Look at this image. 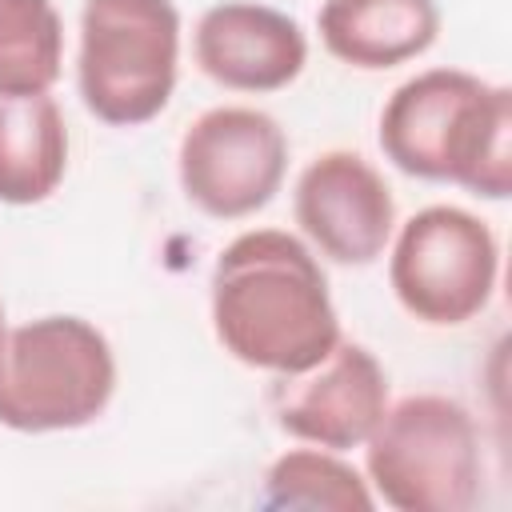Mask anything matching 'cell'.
Wrapping results in <instances>:
<instances>
[{"label":"cell","instance_id":"obj_1","mask_svg":"<svg viewBox=\"0 0 512 512\" xmlns=\"http://www.w3.org/2000/svg\"><path fill=\"white\" fill-rule=\"evenodd\" d=\"M212 332L232 360L272 376L324 360L340 340V316L312 248L284 228L228 240L212 268Z\"/></svg>","mask_w":512,"mask_h":512},{"label":"cell","instance_id":"obj_2","mask_svg":"<svg viewBox=\"0 0 512 512\" xmlns=\"http://www.w3.org/2000/svg\"><path fill=\"white\" fill-rule=\"evenodd\" d=\"M380 148L404 176L504 200L512 192V92L464 68L416 72L380 112Z\"/></svg>","mask_w":512,"mask_h":512},{"label":"cell","instance_id":"obj_3","mask_svg":"<svg viewBox=\"0 0 512 512\" xmlns=\"http://www.w3.org/2000/svg\"><path fill=\"white\" fill-rule=\"evenodd\" d=\"M364 472L396 512H468L484 480L472 412L440 392L388 404L364 440Z\"/></svg>","mask_w":512,"mask_h":512},{"label":"cell","instance_id":"obj_4","mask_svg":"<svg viewBox=\"0 0 512 512\" xmlns=\"http://www.w3.org/2000/svg\"><path fill=\"white\" fill-rule=\"evenodd\" d=\"M116 392L108 336L84 316H40L0 340V424L12 432H72Z\"/></svg>","mask_w":512,"mask_h":512},{"label":"cell","instance_id":"obj_5","mask_svg":"<svg viewBox=\"0 0 512 512\" xmlns=\"http://www.w3.org/2000/svg\"><path fill=\"white\" fill-rule=\"evenodd\" d=\"M180 72V12L172 0H84L76 84L84 108L136 128L156 120Z\"/></svg>","mask_w":512,"mask_h":512},{"label":"cell","instance_id":"obj_6","mask_svg":"<svg viewBox=\"0 0 512 512\" xmlns=\"http://www.w3.org/2000/svg\"><path fill=\"white\" fill-rule=\"evenodd\" d=\"M496 276L500 244L492 228L456 204L420 208L392 240L388 284L400 308L432 328L476 320L496 292Z\"/></svg>","mask_w":512,"mask_h":512},{"label":"cell","instance_id":"obj_7","mask_svg":"<svg viewBox=\"0 0 512 512\" xmlns=\"http://www.w3.org/2000/svg\"><path fill=\"white\" fill-rule=\"evenodd\" d=\"M184 196L212 220H244L272 204L288 172L284 128L248 104L200 112L176 152Z\"/></svg>","mask_w":512,"mask_h":512},{"label":"cell","instance_id":"obj_8","mask_svg":"<svg viewBox=\"0 0 512 512\" xmlns=\"http://www.w3.org/2000/svg\"><path fill=\"white\" fill-rule=\"evenodd\" d=\"M268 404L280 432L304 444L328 452L364 448L388 408V372L364 344L340 336L336 348L312 368L276 376Z\"/></svg>","mask_w":512,"mask_h":512},{"label":"cell","instance_id":"obj_9","mask_svg":"<svg viewBox=\"0 0 512 512\" xmlns=\"http://www.w3.org/2000/svg\"><path fill=\"white\" fill-rule=\"evenodd\" d=\"M292 212L320 256L352 268L384 256L396 228L392 188L360 152L348 148H328L300 172Z\"/></svg>","mask_w":512,"mask_h":512},{"label":"cell","instance_id":"obj_10","mask_svg":"<svg viewBox=\"0 0 512 512\" xmlns=\"http://www.w3.org/2000/svg\"><path fill=\"white\" fill-rule=\"evenodd\" d=\"M192 52L200 72L232 92H280L308 64L300 24L256 0L212 4L196 20Z\"/></svg>","mask_w":512,"mask_h":512},{"label":"cell","instance_id":"obj_11","mask_svg":"<svg viewBox=\"0 0 512 512\" xmlns=\"http://www.w3.org/2000/svg\"><path fill=\"white\" fill-rule=\"evenodd\" d=\"M320 44L364 72L424 56L440 36L436 0H324L316 12Z\"/></svg>","mask_w":512,"mask_h":512},{"label":"cell","instance_id":"obj_12","mask_svg":"<svg viewBox=\"0 0 512 512\" xmlns=\"http://www.w3.org/2000/svg\"><path fill=\"white\" fill-rule=\"evenodd\" d=\"M68 172V124L52 92L0 96V204H40Z\"/></svg>","mask_w":512,"mask_h":512},{"label":"cell","instance_id":"obj_13","mask_svg":"<svg viewBox=\"0 0 512 512\" xmlns=\"http://www.w3.org/2000/svg\"><path fill=\"white\" fill-rule=\"evenodd\" d=\"M264 508H308V512H372L376 496L368 480L328 448H292L264 472Z\"/></svg>","mask_w":512,"mask_h":512},{"label":"cell","instance_id":"obj_14","mask_svg":"<svg viewBox=\"0 0 512 512\" xmlns=\"http://www.w3.org/2000/svg\"><path fill=\"white\" fill-rule=\"evenodd\" d=\"M64 60V24L52 0H0V96L52 92Z\"/></svg>","mask_w":512,"mask_h":512},{"label":"cell","instance_id":"obj_15","mask_svg":"<svg viewBox=\"0 0 512 512\" xmlns=\"http://www.w3.org/2000/svg\"><path fill=\"white\" fill-rule=\"evenodd\" d=\"M4 332H8V324H4V304H0V340H4Z\"/></svg>","mask_w":512,"mask_h":512}]
</instances>
